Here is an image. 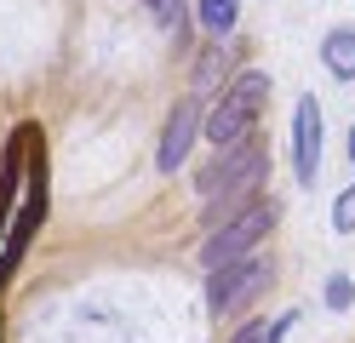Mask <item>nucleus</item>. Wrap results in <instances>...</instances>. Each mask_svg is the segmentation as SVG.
<instances>
[{"instance_id":"obj_1","label":"nucleus","mask_w":355,"mask_h":343,"mask_svg":"<svg viewBox=\"0 0 355 343\" xmlns=\"http://www.w3.org/2000/svg\"><path fill=\"white\" fill-rule=\"evenodd\" d=\"M263 183V143L258 137H247V143H230V149H218V160L201 172V183H195V195H201V212L207 218H235V212H247V195Z\"/></svg>"},{"instance_id":"obj_2","label":"nucleus","mask_w":355,"mask_h":343,"mask_svg":"<svg viewBox=\"0 0 355 343\" xmlns=\"http://www.w3.org/2000/svg\"><path fill=\"white\" fill-rule=\"evenodd\" d=\"M263 98H270V75L263 69H241V75L230 80V91L212 103V114H207V137L218 149H230V143H241L247 137V126H252V114L263 109Z\"/></svg>"},{"instance_id":"obj_3","label":"nucleus","mask_w":355,"mask_h":343,"mask_svg":"<svg viewBox=\"0 0 355 343\" xmlns=\"http://www.w3.org/2000/svg\"><path fill=\"white\" fill-rule=\"evenodd\" d=\"M275 218H281V206L258 195V200L247 206V212H235L230 223H218L212 235H207V246H201V263H207V269H224V263H235V258H247V252H252V246H258V240L275 229Z\"/></svg>"},{"instance_id":"obj_4","label":"nucleus","mask_w":355,"mask_h":343,"mask_svg":"<svg viewBox=\"0 0 355 343\" xmlns=\"http://www.w3.org/2000/svg\"><path fill=\"white\" fill-rule=\"evenodd\" d=\"M258 286H270V263H252L247 269V258H235V263H224V269H207V309L212 315H224V309H235L241 297H252Z\"/></svg>"},{"instance_id":"obj_5","label":"nucleus","mask_w":355,"mask_h":343,"mask_svg":"<svg viewBox=\"0 0 355 343\" xmlns=\"http://www.w3.org/2000/svg\"><path fill=\"white\" fill-rule=\"evenodd\" d=\"M293 166H298V183H315V166H321V103L298 98V114H293Z\"/></svg>"},{"instance_id":"obj_6","label":"nucleus","mask_w":355,"mask_h":343,"mask_svg":"<svg viewBox=\"0 0 355 343\" xmlns=\"http://www.w3.org/2000/svg\"><path fill=\"white\" fill-rule=\"evenodd\" d=\"M195 132H201V109H195V98H184V103L172 109L166 132H161V160H155V166L178 172V166H184V155H189V143H195Z\"/></svg>"},{"instance_id":"obj_7","label":"nucleus","mask_w":355,"mask_h":343,"mask_svg":"<svg viewBox=\"0 0 355 343\" xmlns=\"http://www.w3.org/2000/svg\"><path fill=\"white\" fill-rule=\"evenodd\" d=\"M321 63H327V75L355 80V29H332L321 40Z\"/></svg>"},{"instance_id":"obj_8","label":"nucleus","mask_w":355,"mask_h":343,"mask_svg":"<svg viewBox=\"0 0 355 343\" xmlns=\"http://www.w3.org/2000/svg\"><path fill=\"white\" fill-rule=\"evenodd\" d=\"M201 29L207 35H230L235 29V0H201Z\"/></svg>"},{"instance_id":"obj_9","label":"nucleus","mask_w":355,"mask_h":343,"mask_svg":"<svg viewBox=\"0 0 355 343\" xmlns=\"http://www.w3.org/2000/svg\"><path fill=\"white\" fill-rule=\"evenodd\" d=\"M332 229H338V235H349V229H355V183L338 195V206H332Z\"/></svg>"},{"instance_id":"obj_10","label":"nucleus","mask_w":355,"mask_h":343,"mask_svg":"<svg viewBox=\"0 0 355 343\" xmlns=\"http://www.w3.org/2000/svg\"><path fill=\"white\" fill-rule=\"evenodd\" d=\"M349 304H355L349 274H332V281H327V309H349Z\"/></svg>"},{"instance_id":"obj_11","label":"nucleus","mask_w":355,"mask_h":343,"mask_svg":"<svg viewBox=\"0 0 355 343\" xmlns=\"http://www.w3.org/2000/svg\"><path fill=\"white\" fill-rule=\"evenodd\" d=\"M144 6L155 12V23H166V29H172L178 17H184V0H144Z\"/></svg>"},{"instance_id":"obj_12","label":"nucleus","mask_w":355,"mask_h":343,"mask_svg":"<svg viewBox=\"0 0 355 343\" xmlns=\"http://www.w3.org/2000/svg\"><path fill=\"white\" fill-rule=\"evenodd\" d=\"M230 343H270V326H263V320H247V326H241Z\"/></svg>"},{"instance_id":"obj_13","label":"nucleus","mask_w":355,"mask_h":343,"mask_svg":"<svg viewBox=\"0 0 355 343\" xmlns=\"http://www.w3.org/2000/svg\"><path fill=\"white\" fill-rule=\"evenodd\" d=\"M218 69H224V58H218V52L201 58V69H195V86H212V80H218Z\"/></svg>"},{"instance_id":"obj_14","label":"nucleus","mask_w":355,"mask_h":343,"mask_svg":"<svg viewBox=\"0 0 355 343\" xmlns=\"http://www.w3.org/2000/svg\"><path fill=\"white\" fill-rule=\"evenodd\" d=\"M349 160H355V132H349Z\"/></svg>"}]
</instances>
